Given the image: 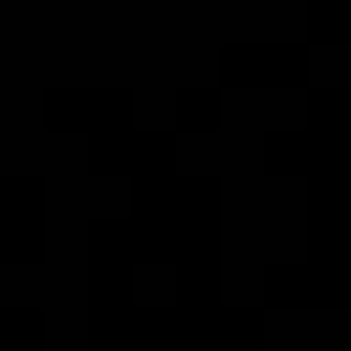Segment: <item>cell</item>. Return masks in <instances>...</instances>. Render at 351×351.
<instances>
[{
  "label": "cell",
  "instance_id": "1",
  "mask_svg": "<svg viewBox=\"0 0 351 351\" xmlns=\"http://www.w3.org/2000/svg\"><path fill=\"white\" fill-rule=\"evenodd\" d=\"M307 27H313L324 44L346 38V27H351V0H307Z\"/></svg>",
  "mask_w": 351,
  "mask_h": 351
},
{
  "label": "cell",
  "instance_id": "2",
  "mask_svg": "<svg viewBox=\"0 0 351 351\" xmlns=\"http://www.w3.org/2000/svg\"><path fill=\"white\" fill-rule=\"evenodd\" d=\"M176 104H181V115H192V121H214L219 115V99H214V88H181L176 93Z\"/></svg>",
  "mask_w": 351,
  "mask_h": 351
}]
</instances>
